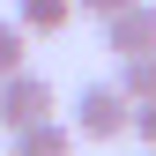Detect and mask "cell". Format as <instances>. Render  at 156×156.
<instances>
[{"label":"cell","instance_id":"8992f818","mask_svg":"<svg viewBox=\"0 0 156 156\" xmlns=\"http://www.w3.org/2000/svg\"><path fill=\"white\" fill-rule=\"evenodd\" d=\"M119 97H126V104H149V97H156V52L119 60Z\"/></svg>","mask_w":156,"mask_h":156},{"label":"cell","instance_id":"6da1fadb","mask_svg":"<svg viewBox=\"0 0 156 156\" xmlns=\"http://www.w3.org/2000/svg\"><path fill=\"white\" fill-rule=\"evenodd\" d=\"M126 97L119 82H82V97H74V141H119L126 134Z\"/></svg>","mask_w":156,"mask_h":156},{"label":"cell","instance_id":"277c9868","mask_svg":"<svg viewBox=\"0 0 156 156\" xmlns=\"http://www.w3.org/2000/svg\"><path fill=\"white\" fill-rule=\"evenodd\" d=\"M74 23V0H15V30L23 37H60Z\"/></svg>","mask_w":156,"mask_h":156},{"label":"cell","instance_id":"30bf717a","mask_svg":"<svg viewBox=\"0 0 156 156\" xmlns=\"http://www.w3.org/2000/svg\"><path fill=\"white\" fill-rule=\"evenodd\" d=\"M141 156H156V149H141Z\"/></svg>","mask_w":156,"mask_h":156},{"label":"cell","instance_id":"3957f363","mask_svg":"<svg viewBox=\"0 0 156 156\" xmlns=\"http://www.w3.org/2000/svg\"><path fill=\"white\" fill-rule=\"evenodd\" d=\"M104 52H119V60H134V52H156V0H134V8L104 15Z\"/></svg>","mask_w":156,"mask_h":156},{"label":"cell","instance_id":"7a4b0ae2","mask_svg":"<svg viewBox=\"0 0 156 156\" xmlns=\"http://www.w3.org/2000/svg\"><path fill=\"white\" fill-rule=\"evenodd\" d=\"M37 119H52V82H45V74H8V82H0V126H37Z\"/></svg>","mask_w":156,"mask_h":156},{"label":"cell","instance_id":"5b68a950","mask_svg":"<svg viewBox=\"0 0 156 156\" xmlns=\"http://www.w3.org/2000/svg\"><path fill=\"white\" fill-rule=\"evenodd\" d=\"M8 141H15V156H74V126L37 119V126H15Z\"/></svg>","mask_w":156,"mask_h":156},{"label":"cell","instance_id":"9c48e42d","mask_svg":"<svg viewBox=\"0 0 156 156\" xmlns=\"http://www.w3.org/2000/svg\"><path fill=\"white\" fill-rule=\"evenodd\" d=\"M74 8H82V15H97V23H104V15H119V8H134V0H74Z\"/></svg>","mask_w":156,"mask_h":156},{"label":"cell","instance_id":"52a82bcc","mask_svg":"<svg viewBox=\"0 0 156 156\" xmlns=\"http://www.w3.org/2000/svg\"><path fill=\"white\" fill-rule=\"evenodd\" d=\"M23 52H30V37L15 30V15H0V82H8V74H23Z\"/></svg>","mask_w":156,"mask_h":156},{"label":"cell","instance_id":"ba28073f","mask_svg":"<svg viewBox=\"0 0 156 156\" xmlns=\"http://www.w3.org/2000/svg\"><path fill=\"white\" fill-rule=\"evenodd\" d=\"M126 134H141V149H156V97L126 112Z\"/></svg>","mask_w":156,"mask_h":156}]
</instances>
